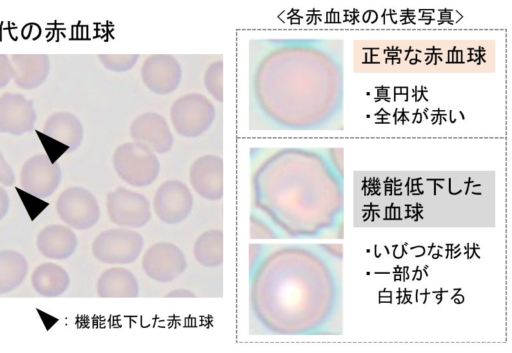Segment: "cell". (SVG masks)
<instances>
[{"label":"cell","mask_w":512,"mask_h":353,"mask_svg":"<svg viewBox=\"0 0 512 353\" xmlns=\"http://www.w3.org/2000/svg\"><path fill=\"white\" fill-rule=\"evenodd\" d=\"M99 60L102 64L113 71H122L128 68V58L123 55H99Z\"/></svg>","instance_id":"20"},{"label":"cell","mask_w":512,"mask_h":353,"mask_svg":"<svg viewBox=\"0 0 512 353\" xmlns=\"http://www.w3.org/2000/svg\"><path fill=\"white\" fill-rule=\"evenodd\" d=\"M25 256L11 249L0 250V294L14 291L25 280L28 273Z\"/></svg>","instance_id":"17"},{"label":"cell","mask_w":512,"mask_h":353,"mask_svg":"<svg viewBox=\"0 0 512 353\" xmlns=\"http://www.w3.org/2000/svg\"><path fill=\"white\" fill-rule=\"evenodd\" d=\"M96 291L102 298H136L140 287L131 270L123 266H113L101 273Z\"/></svg>","instance_id":"14"},{"label":"cell","mask_w":512,"mask_h":353,"mask_svg":"<svg viewBox=\"0 0 512 353\" xmlns=\"http://www.w3.org/2000/svg\"><path fill=\"white\" fill-rule=\"evenodd\" d=\"M36 245L44 257L51 260H65L76 251L78 238L71 227L51 224L40 230Z\"/></svg>","instance_id":"12"},{"label":"cell","mask_w":512,"mask_h":353,"mask_svg":"<svg viewBox=\"0 0 512 353\" xmlns=\"http://www.w3.org/2000/svg\"><path fill=\"white\" fill-rule=\"evenodd\" d=\"M31 284L40 296L58 297L67 291L70 276L62 266L54 262H45L33 270Z\"/></svg>","instance_id":"16"},{"label":"cell","mask_w":512,"mask_h":353,"mask_svg":"<svg viewBox=\"0 0 512 353\" xmlns=\"http://www.w3.org/2000/svg\"><path fill=\"white\" fill-rule=\"evenodd\" d=\"M251 311L268 333H311L312 281L307 248L300 245H249Z\"/></svg>","instance_id":"1"},{"label":"cell","mask_w":512,"mask_h":353,"mask_svg":"<svg viewBox=\"0 0 512 353\" xmlns=\"http://www.w3.org/2000/svg\"><path fill=\"white\" fill-rule=\"evenodd\" d=\"M13 81L21 89L33 90L41 86L50 72L46 54H12Z\"/></svg>","instance_id":"13"},{"label":"cell","mask_w":512,"mask_h":353,"mask_svg":"<svg viewBox=\"0 0 512 353\" xmlns=\"http://www.w3.org/2000/svg\"><path fill=\"white\" fill-rule=\"evenodd\" d=\"M62 179V170L46 154L31 156L22 166L20 186L27 193L44 199L54 194Z\"/></svg>","instance_id":"8"},{"label":"cell","mask_w":512,"mask_h":353,"mask_svg":"<svg viewBox=\"0 0 512 353\" xmlns=\"http://www.w3.org/2000/svg\"><path fill=\"white\" fill-rule=\"evenodd\" d=\"M190 184L202 198L216 201L223 196V159L217 155H203L196 159L189 171Z\"/></svg>","instance_id":"10"},{"label":"cell","mask_w":512,"mask_h":353,"mask_svg":"<svg viewBox=\"0 0 512 353\" xmlns=\"http://www.w3.org/2000/svg\"><path fill=\"white\" fill-rule=\"evenodd\" d=\"M130 134L134 141L145 145L154 153H166L173 146V135L166 120L155 113L139 116L131 124Z\"/></svg>","instance_id":"11"},{"label":"cell","mask_w":512,"mask_h":353,"mask_svg":"<svg viewBox=\"0 0 512 353\" xmlns=\"http://www.w3.org/2000/svg\"><path fill=\"white\" fill-rule=\"evenodd\" d=\"M10 208V197L2 186H0V220H2L8 213Z\"/></svg>","instance_id":"23"},{"label":"cell","mask_w":512,"mask_h":353,"mask_svg":"<svg viewBox=\"0 0 512 353\" xmlns=\"http://www.w3.org/2000/svg\"><path fill=\"white\" fill-rule=\"evenodd\" d=\"M145 275L158 283H170L187 269L183 251L174 243L160 241L149 246L141 258Z\"/></svg>","instance_id":"6"},{"label":"cell","mask_w":512,"mask_h":353,"mask_svg":"<svg viewBox=\"0 0 512 353\" xmlns=\"http://www.w3.org/2000/svg\"><path fill=\"white\" fill-rule=\"evenodd\" d=\"M36 111L32 100L21 93L6 92L0 96V132L23 135L34 129Z\"/></svg>","instance_id":"9"},{"label":"cell","mask_w":512,"mask_h":353,"mask_svg":"<svg viewBox=\"0 0 512 353\" xmlns=\"http://www.w3.org/2000/svg\"><path fill=\"white\" fill-rule=\"evenodd\" d=\"M109 219L119 227L138 229L151 219L149 200L138 192L118 187L106 196Z\"/></svg>","instance_id":"5"},{"label":"cell","mask_w":512,"mask_h":353,"mask_svg":"<svg viewBox=\"0 0 512 353\" xmlns=\"http://www.w3.org/2000/svg\"><path fill=\"white\" fill-rule=\"evenodd\" d=\"M193 256L205 268L223 264V231L211 229L201 233L194 242Z\"/></svg>","instance_id":"18"},{"label":"cell","mask_w":512,"mask_h":353,"mask_svg":"<svg viewBox=\"0 0 512 353\" xmlns=\"http://www.w3.org/2000/svg\"><path fill=\"white\" fill-rule=\"evenodd\" d=\"M43 134L75 151L82 143L84 129L80 119L66 111L54 112L44 122Z\"/></svg>","instance_id":"15"},{"label":"cell","mask_w":512,"mask_h":353,"mask_svg":"<svg viewBox=\"0 0 512 353\" xmlns=\"http://www.w3.org/2000/svg\"><path fill=\"white\" fill-rule=\"evenodd\" d=\"M15 183V173L0 150V184L11 187Z\"/></svg>","instance_id":"21"},{"label":"cell","mask_w":512,"mask_h":353,"mask_svg":"<svg viewBox=\"0 0 512 353\" xmlns=\"http://www.w3.org/2000/svg\"><path fill=\"white\" fill-rule=\"evenodd\" d=\"M91 248L95 259L104 264L129 265L142 255L144 239L134 229L111 228L99 233Z\"/></svg>","instance_id":"3"},{"label":"cell","mask_w":512,"mask_h":353,"mask_svg":"<svg viewBox=\"0 0 512 353\" xmlns=\"http://www.w3.org/2000/svg\"><path fill=\"white\" fill-rule=\"evenodd\" d=\"M166 296L174 297V298H177V297L186 298V297H195V294L186 289H176V290L168 293Z\"/></svg>","instance_id":"24"},{"label":"cell","mask_w":512,"mask_h":353,"mask_svg":"<svg viewBox=\"0 0 512 353\" xmlns=\"http://www.w3.org/2000/svg\"><path fill=\"white\" fill-rule=\"evenodd\" d=\"M13 79V68L10 57L0 54V89L5 87Z\"/></svg>","instance_id":"22"},{"label":"cell","mask_w":512,"mask_h":353,"mask_svg":"<svg viewBox=\"0 0 512 353\" xmlns=\"http://www.w3.org/2000/svg\"><path fill=\"white\" fill-rule=\"evenodd\" d=\"M112 162L116 174L133 187L149 186L157 179L160 171L156 154L136 141L119 145L114 151Z\"/></svg>","instance_id":"2"},{"label":"cell","mask_w":512,"mask_h":353,"mask_svg":"<svg viewBox=\"0 0 512 353\" xmlns=\"http://www.w3.org/2000/svg\"><path fill=\"white\" fill-rule=\"evenodd\" d=\"M59 218L77 230L92 228L100 218V207L91 191L81 186L63 190L56 201Z\"/></svg>","instance_id":"4"},{"label":"cell","mask_w":512,"mask_h":353,"mask_svg":"<svg viewBox=\"0 0 512 353\" xmlns=\"http://www.w3.org/2000/svg\"><path fill=\"white\" fill-rule=\"evenodd\" d=\"M250 224L251 239H276L282 237L273 225H269L262 218H258L254 214H251Z\"/></svg>","instance_id":"19"},{"label":"cell","mask_w":512,"mask_h":353,"mask_svg":"<svg viewBox=\"0 0 512 353\" xmlns=\"http://www.w3.org/2000/svg\"><path fill=\"white\" fill-rule=\"evenodd\" d=\"M193 208L189 187L179 180L162 183L153 196L152 209L156 217L168 225H177L188 218Z\"/></svg>","instance_id":"7"}]
</instances>
